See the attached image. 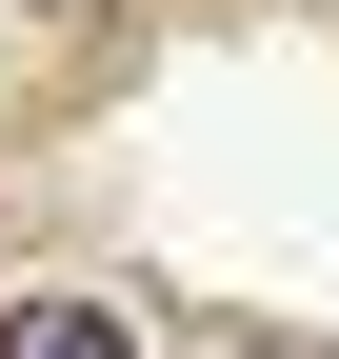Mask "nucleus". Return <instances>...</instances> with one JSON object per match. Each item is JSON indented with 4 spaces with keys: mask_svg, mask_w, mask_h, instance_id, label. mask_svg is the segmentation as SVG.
<instances>
[{
    "mask_svg": "<svg viewBox=\"0 0 339 359\" xmlns=\"http://www.w3.org/2000/svg\"><path fill=\"white\" fill-rule=\"evenodd\" d=\"M0 359H140V339H120L100 299H20V320H0Z\"/></svg>",
    "mask_w": 339,
    "mask_h": 359,
    "instance_id": "obj_1",
    "label": "nucleus"
}]
</instances>
